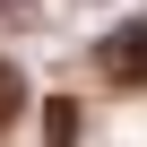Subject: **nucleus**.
I'll return each instance as SVG.
<instances>
[{"label": "nucleus", "mask_w": 147, "mask_h": 147, "mask_svg": "<svg viewBox=\"0 0 147 147\" xmlns=\"http://www.w3.org/2000/svg\"><path fill=\"white\" fill-rule=\"evenodd\" d=\"M18 104H26V78H18V61L0 52V121H18Z\"/></svg>", "instance_id": "obj_3"}, {"label": "nucleus", "mask_w": 147, "mask_h": 147, "mask_svg": "<svg viewBox=\"0 0 147 147\" xmlns=\"http://www.w3.org/2000/svg\"><path fill=\"white\" fill-rule=\"evenodd\" d=\"M104 78L113 87H147V18H130V26L104 35Z\"/></svg>", "instance_id": "obj_1"}, {"label": "nucleus", "mask_w": 147, "mask_h": 147, "mask_svg": "<svg viewBox=\"0 0 147 147\" xmlns=\"http://www.w3.org/2000/svg\"><path fill=\"white\" fill-rule=\"evenodd\" d=\"M78 121H87L78 95H52V104H43V147H78Z\"/></svg>", "instance_id": "obj_2"}]
</instances>
